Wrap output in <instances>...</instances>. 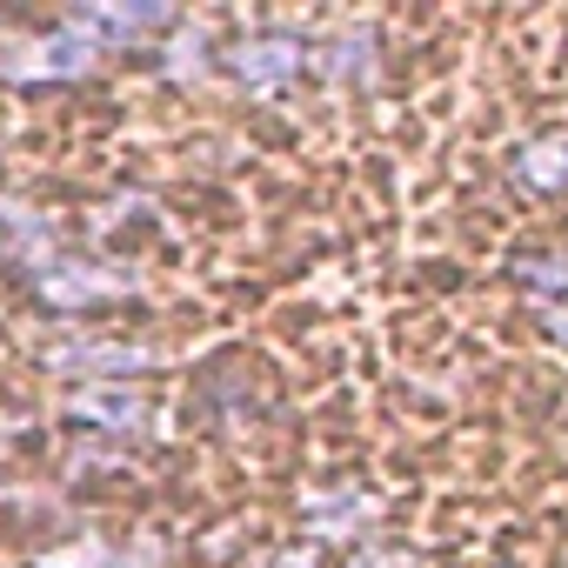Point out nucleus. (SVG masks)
<instances>
[{
  "mask_svg": "<svg viewBox=\"0 0 568 568\" xmlns=\"http://www.w3.org/2000/svg\"><path fill=\"white\" fill-rule=\"evenodd\" d=\"M41 302H54V308H81V302H108V295H128L134 281L128 274H101V267H88V261H61V267H41Z\"/></svg>",
  "mask_w": 568,
  "mask_h": 568,
  "instance_id": "f03ea898",
  "label": "nucleus"
},
{
  "mask_svg": "<svg viewBox=\"0 0 568 568\" xmlns=\"http://www.w3.org/2000/svg\"><path fill=\"white\" fill-rule=\"evenodd\" d=\"M548 328H555V335H561V342H568V315H555V322H548Z\"/></svg>",
  "mask_w": 568,
  "mask_h": 568,
  "instance_id": "9b49d317",
  "label": "nucleus"
},
{
  "mask_svg": "<svg viewBox=\"0 0 568 568\" xmlns=\"http://www.w3.org/2000/svg\"><path fill=\"white\" fill-rule=\"evenodd\" d=\"M227 68H234L247 88H281V81L302 68V41H288V34H254V41L234 48Z\"/></svg>",
  "mask_w": 568,
  "mask_h": 568,
  "instance_id": "7ed1b4c3",
  "label": "nucleus"
},
{
  "mask_svg": "<svg viewBox=\"0 0 568 568\" xmlns=\"http://www.w3.org/2000/svg\"><path fill=\"white\" fill-rule=\"evenodd\" d=\"M94 41H81L74 28L48 34V41H21V48H0V74L8 81H74L94 68Z\"/></svg>",
  "mask_w": 568,
  "mask_h": 568,
  "instance_id": "f257e3e1",
  "label": "nucleus"
},
{
  "mask_svg": "<svg viewBox=\"0 0 568 568\" xmlns=\"http://www.w3.org/2000/svg\"><path fill=\"white\" fill-rule=\"evenodd\" d=\"M521 281L528 288H548V295H568V261L561 254H535V261H521Z\"/></svg>",
  "mask_w": 568,
  "mask_h": 568,
  "instance_id": "1a4fd4ad",
  "label": "nucleus"
},
{
  "mask_svg": "<svg viewBox=\"0 0 568 568\" xmlns=\"http://www.w3.org/2000/svg\"><path fill=\"white\" fill-rule=\"evenodd\" d=\"M74 422H94V428H108V435H128V428L148 422V402H141L134 388H81V395H74Z\"/></svg>",
  "mask_w": 568,
  "mask_h": 568,
  "instance_id": "423d86ee",
  "label": "nucleus"
},
{
  "mask_svg": "<svg viewBox=\"0 0 568 568\" xmlns=\"http://www.w3.org/2000/svg\"><path fill=\"white\" fill-rule=\"evenodd\" d=\"M154 355L148 348H128V342H74V348H54V368H74V375H141Z\"/></svg>",
  "mask_w": 568,
  "mask_h": 568,
  "instance_id": "39448f33",
  "label": "nucleus"
},
{
  "mask_svg": "<svg viewBox=\"0 0 568 568\" xmlns=\"http://www.w3.org/2000/svg\"><path fill=\"white\" fill-rule=\"evenodd\" d=\"M274 568H315V561H308V555H281Z\"/></svg>",
  "mask_w": 568,
  "mask_h": 568,
  "instance_id": "9d476101",
  "label": "nucleus"
},
{
  "mask_svg": "<svg viewBox=\"0 0 568 568\" xmlns=\"http://www.w3.org/2000/svg\"><path fill=\"white\" fill-rule=\"evenodd\" d=\"M368 54H375V41H368V34H342V41H328L322 68H328L335 81H368V68H375Z\"/></svg>",
  "mask_w": 568,
  "mask_h": 568,
  "instance_id": "6e6552de",
  "label": "nucleus"
},
{
  "mask_svg": "<svg viewBox=\"0 0 568 568\" xmlns=\"http://www.w3.org/2000/svg\"><path fill=\"white\" fill-rule=\"evenodd\" d=\"M515 181L535 187V194H561V187H568V134L528 141V148L515 154Z\"/></svg>",
  "mask_w": 568,
  "mask_h": 568,
  "instance_id": "0eeeda50",
  "label": "nucleus"
},
{
  "mask_svg": "<svg viewBox=\"0 0 568 568\" xmlns=\"http://www.w3.org/2000/svg\"><path fill=\"white\" fill-rule=\"evenodd\" d=\"M161 21H168V8H74V14H68V28H74L81 41H94V48L141 41V34L161 28Z\"/></svg>",
  "mask_w": 568,
  "mask_h": 568,
  "instance_id": "20e7f679",
  "label": "nucleus"
}]
</instances>
